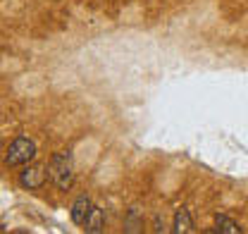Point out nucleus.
Instances as JSON below:
<instances>
[{
    "label": "nucleus",
    "instance_id": "5",
    "mask_svg": "<svg viewBox=\"0 0 248 234\" xmlns=\"http://www.w3.org/2000/svg\"><path fill=\"white\" fill-rule=\"evenodd\" d=\"M172 232L174 234L193 232V220H191V213H188L186 205L177 208V213H174V222H172Z\"/></svg>",
    "mask_w": 248,
    "mask_h": 234
},
{
    "label": "nucleus",
    "instance_id": "7",
    "mask_svg": "<svg viewBox=\"0 0 248 234\" xmlns=\"http://www.w3.org/2000/svg\"><path fill=\"white\" fill-rule=\"evenodd\" d=\"M215 232L219 234H241L244 230L239 227V222H234L227 215H215Z\"/></svg>",
    "mask_w": 248,
    "mask_h": 234
},
{
    "label": "nucleus",
    "instance_id": "6",
    "mask_svg": "<svg viewBox=\"0 0 248 234\" xmlns=\"http://www.w3.org/2000/svg\"><path fill=\"white\" fill-rule=\"evenodd\" d=\"M103 227H105V213L98 205H93L89 217H86V222H84V230L89 234H98V232H103Z\"/></svg>",
    "mask_w": 248,
    "mask_h": 234
},
{
    "label": "nucleus",
    "instance_id": "4",
    "mask_svg": "<svg viewBox=\"0 0 248 234\" xmlns=\"http://www.w3.org/2000/svg\"><path fill=\"white\" fill-rule=\"evenodd\" d=\"M91 208H93V203H91V199L86 196V194H81L74 203H72V222L74 225H84L86 222V217H89V213H91Z\"/></svg>",
    "mask_w": 248,
    "mask_h": 234
},
{
    "label": "nucleus",
    "instance_id": "3",
    "mask_svg": "<svg viewBox=\"0 0 248 234\" xmlns=\"http://www.w3.org/2000/svg\"><path fill=\"white\" fill-rule=\"evenodd\" d=\"M48 170L43 167V165H29L27 170H22V175H19V184L24 186V189H41L46 182H48Z\"/></svg>",
    "mask_w": 248,
    "mask_h": 234
},
{
    "label": "nucleus",
    "instance_id": "2",
    "mask_svg": "<svg viewBox=\"0 0 248 234\" xmlns=\"http://www.w3.org/2000/svg\"><path fill=\"white\" fill-rule=\"evenodd\" d=\"M33 158H36V144L31 139H27V136L15 139L10 144V148L5 150V165H10V167L29 165Z\"/></svg>",
    "mask_w": 248,
    "mask_h": 234
},
{
    "label": "nucleus",
    "instance_id": "8",
    "mask_svg": "<svg viewBox=\"0 0 248 234\" xmlns=\"http://www.w3.org/2000/svg\"><path fill=\"white\" fill-rule=\"evenodd\" d=\"M155 232H165V222H160V217H155Z\"/></svg>",
    "mask_w": 248,
    "mask_h": 234
},
{
    "label": "nucleus",
    "instance_id": "1",
    "mask_svg": "<svg viewBox=\"0 0 248 234\" xmlns=\"http://www.w3.org/2000/svg\"><path fill=\"white\" fill-rule=\"evenodd\" d=\"M48 175L53 179V184L67 191L74 184V160L69 153H53L50 165H48Z\"/></svg>",
    "mask_w": 248,
    "mask_h": 234
}]
</instances>
